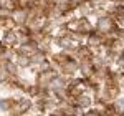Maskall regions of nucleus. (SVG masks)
<instances>
[{"label": "nucleus", "mask_w": 124, "mask_h": 116, "mask_svg": "<svg viewBox=\"0 0 124 116\" xmlns=\"http://www.w3.org/2000/svg\"><path fill=\"white\" fill-rule=\"evenodd\" d=\"M13 103H15V99H12V98H2L0 99V109L2 111H10Z\"/></svg>", "instance_id": "nucleus-2"}, {"label": "nucleus", "mask_w": 124, "mask_h": 116, "mask_svg": "<svg viewBox=\"0 0 124 116\" xmlns=\"http://www.w3.org/2000/svg\"><path fill=\"white\" fill-rule=\"evenodd\" d=\"M5 50H7V47H3V45H2V43H0V55H2V53H3V51H5Z\"/></svg>", "instance_id": "nucleus-4"}, {"label": "nucleus", "mask_w": 124, "mask_h": 116, "mask_svg": "<svg viewBox=\"0 0 124 116\" xmlns=\"http://www.w3.org/2000/svg\"><path fill=\"white\" fill-rule=\"evenodd\" d=\"M85 116H98V113H94V111H89V113H86Z\"/></svg>", "instance_id": "nucleus-3"}, {"label": "nucleus", "mask_w": 124, "mask_h": 116, "mask_svg": "<svg viewBox=\"0 0 124 116\" xmlns=\"http://www.w3.org/2000/svg\"><path fill=\"white\" fill-rule=\"evenodd\" d=\"M0 43H2L3 47H7V48H13V47H17V45L20 43L18 33H17L15 30H5V32L2 33V40H0Z\"/></svg>", "instance_id": "nucleus-1"}]
</instances>
